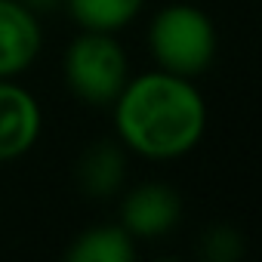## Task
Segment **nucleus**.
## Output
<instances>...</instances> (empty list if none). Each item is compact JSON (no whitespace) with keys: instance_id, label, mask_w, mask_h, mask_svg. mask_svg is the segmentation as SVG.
Instances as JSON below:
<instances>
[{"instance_id":"7ed1b4c3","label":"nucleus","mask_w":262,"mask_h":262,"mask_svg":"<svg viewBox=\"0 0 262 262\" xmlns=\"http://www.w3.org/2000/svg\"><path fill=\"white\" fill-rule=\"evenodd\" d=\"M62 74L74 99L105 108L129 80V59L114 34L80 28L62 56Z\"/></svg>"},{"instance_id":"39448f33","label":"nucleus","mask_w":262,"mask_h":262,"mask_svg":"<svg viewBox=\"0 0 262 262\" xmlns=\"http://www.w3.org/2000/svg\"><path fill=\"white\" fill-rule=\"evenodd\" d=\"M43 129V111L31 90L16 77L0 80V164L25 158Z\"/></svg>"},{"instance_id":"9b49d317","label":"nucleus","mask_w":262,"mask_h":262,"mask_svg":"<svg viewBox=\"0 0 262 262\" xmlns=\"http://www.w3.org/2000/svg\"><path fill=\"white\" fill-rule=\"evenodd\" d=\"M19 4H22L25 10H31L34 16H43V13L59 10V7H62V0H19Z\"/></svg>"},{"instance_id":"f257e3e1","label":"nucleus","mask_w":262,"mask_h":262,"mask_svg":"<svg viewBox=\"0 0 262 262\" xmlns=\"http://www.w3.org/2000/svg\"><path fill=\"white\" fill-rule=\"evenodd\" d=\"M111 108L117 142L148 161L185 158L207 133V102L194 77L164 68L129 77Z\"/></svg>"},{"instance_id":"20e7f679","label":"nucleus","mask_w":262,"mask_h":262,"mask_svg":"<svg viewBox=\"0 0 262 262\" xmlns=\"http://www.w3.org/2000/svg\"><path fill=\"white\" fill-rule=\"evenodd\" d=\"M179 222H182V198L167 182L133 185L120 201V225L136 241L164 237Z\"/></svg>"},{"instance_id":"0eeeda50","label":"nucleus","mask_w":262,"mask_h":262,"mask_svg":"<svg viewBox=\"0 0 262 262\" xmlns=\"http://www.w3.org/2000/svg\"><path fill=\"white\" fill-rule=\"evenodd\" d=\"M77 188L93 201H111L126 182V148L114 139H99L77 158Z\"/></svg>"},{"instance_id":"1a4fd4ad","label":"nucleus","mask_w":262,"mask_h":262,"mask_svg":"<svg viewBox=\"0 0 262 262\" xmlns=\"http://www.w3.org/2000/svg\"><path fill=\"white\" fill-rule=\"evenodd\" d=\"M62 4L74 25H80L83 31L117 34L142 13L145 0H62Z\"/></svg>"},{"instance_id":"423d86ee","label":"nucleus","mask_w":262,"mask_h":262,"mask_svg":"<svg viewBox=\"0 0 262 262\" xmlns=\"http://www.w3.org/2000/svg\"><path fill=\"white\" fill-rule=\"evenodd\" d=\"M43 47L40 16L25 10L19 0H0V80L25 74Z\"/></svg>"},{"instance_id":"f03ea898","label":"nucleus","mask_w":262,"mask_h":262,"mask_svg":"<svg viewBox=\"0 0 262 262\" xmlns=\"http://www.w3.org/2000/svg\"><path fill=\"white\" fill-rule=\"evenodd\" d=\"M216 47V25L194 4H170L151 16L148 50L164 71L198 77L213 65Z\"/></svg>"},{"instance_id":"6e6552de","label":"nucleus","mask_w":262,"mask_h":262,"mask_svg":"<svg viewBox=\"0 0 262 262\" xmlns=\"http://www.w3.org/2000/svg\"><path fill=\"white\" fill-rule=\"evenodd\" d=\"M139 241L129 234L120 222H102L83 228L68 247L65 259L68 262H133Z\"/></svg>"},{"instance_id":"9d476101","label":"nucleus","mask_w":262,"mask_h":262,"mask_svg":"<svg viewBox=\"0 0 262 262\" xmlns=\"http://www.w3.org/2000/svg\"><path fill=\"white\" fill-rule=\"evenodd\" d=\"M201 256L207 262H237L244 256V234L231 225H213L201 234Z\"/></svg>"}]
</instances>
